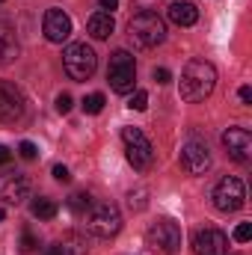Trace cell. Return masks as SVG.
Here are the masks:
<instances>
[{
	"mask_svg": "<svg viewBox=\"0 0 252 255\" xmlns=\"http://www.w3.org/2000/svg\"><path fill=\"white\" fill-rule=\"evenodd\" d=\"M214 86H217V68L205 60H190L178 80V95L187 104H199L214 92Z\"/></svg>",
	"mask_w": 252,
	"mask_h": 255,
	"instance_id": "cell-1",
	"label": "cell"
},
{
	"mask_svg": "<svg viewBox=\"0 0 252 255\" xmlns=\"http://www.w3.org/2000/svg\"><path fill=\"white\" fill-rule=\"evenodd\" d=\"M127 39L136 48H154L166 39V24L157 12H139L127 24Z\"/></svg>",
	"mask_w": 252,
	"mask_h": 255,
	"instance_id": "cell-2",
	"label": "cell"
},
{
	"mask_svg": "<svg viewBox=\"0 0 252 255\" xmlns=\"http://www.w3.org/2000/svg\"><path fill=\"white\" fill-rule=\"evenodd\" d=\"M83 220H86V232L92 238H113L122 229V214L113 202H92L86 208Z\"/></svg>",
	"mask_w": 252,
	"mask_h": 255,
	"instance_id": "cell-3",
	"label": "cell"
},
{
	"mask_svg": "<svg viewBox=\"0 0 252 255\" xmlns=\"http://www.w3.org/2000/svg\"><path fill=\"white\" fill-rule=\"evenodd\" d=\"M63 65L71 80H89L98 68V57L86 42H71L63 51Z\"/></svg>",
	"mask_w": 252,
	"mask_h": 255,
	"instance_id": "cell-4",
	"label": "cell"
},
{
	"mask_svg": "<svg viewBox=\"0 0 252 255\" xmlns=\"http://www.w3.org/2000/svg\"><path fill=\"white\" fill-rule=\"evenodd\" d=\"M145 244L154 250V253H163V255H172L181 250V229L172 223V220H157L148 226L145 232Z\"/></svg>",
	"mask_w": 252,
	"mask_h": 255,
	"instance_id": "cell-5",
	"label": "cell"
},
{
	"mask_svg": "<svg viewBox=\"0 0 252 255\" xmlns=\"http://www.w3.org/2000/svg\"><path fill=\"white\" fill-rule=\"evenodd\" d=\"M122 139H125V148H127V163L139 172H145L154 160V148L148 142V136L139 130V128H122Z\"/></svg>",
	"mask_w": 252,
	"mask_h": 255,
	"instance_id": "cell-6",
	"label": "cell"
},
{
	"mask_svg": "<svg viewBox=\"0 0 252 255\" xmlns=\"http://www.w3.org/2000/svg\"><path fill=\"white\" fill-rule=\"evenodd\" d=\"M107 80H110L113 92H119V95H125V92L133 89V83H136V63H133V57L127 51H116L110 57Z\"/></svg>",
	"mask_w": 252,
	"mask_h": 255,
	"instance_id": "cell-7",
	"label": "cell"
},
{
	"mask_svg": "<svg viewBox=\"0 0 252 255\" xmlns=\"http://www.w3.org/2000/svg\"><path fill=\"white\" fill-rule=\"evenodd\" d=\"M247 202V190H244V181L241 178H223L217 187H214V208L223 211V214H235L241 211Z\"/></svg>",
	"mask_w": 252,
	"mask_h": 255,
	"instance_id": "cell-8",
	"label": "cell"
},
{
	"mask_svg": "<svg viewBox=\"0 0 252 255\" xmlns=\"http://www.w3.org/2000/svg\"><path fill=\"white\" fill-rule=\"evenodd\" d=\"M193 253L196 255H229V238L226 232L205 226L193 232Z\"/></svg>",
	"mask_w": 252,
	"mask_h": 255,
	"instance_id": "cell-9",
	"label": "cell"
},
{
	"mask_svg": "<svg viewBox=\"0 0 252 255\" xmlns=\"http://www.w3.org/2000/svg\"><path fill=\"white\" fill-rule=\"evenodd\" d=\"M24 116V95L15 83L0 80V122L12 125Z\"/></svg>",
	"mask_w": 252,
	"mask_h": 255,
	"instance_id": "cell-10",
	"label": "cell"
},
{
	"mask_svg": "<svg viewBox=\"0 0 252 255\" xmlns=\"http://www.w3.org/2000/svg\"><path fill=\"white\" fill-rule=\"evenodd\" d=\"M223 148H226V154L232 157V160H238V163H247L252 154V136L247 128H229L226 133H223Z\"/></svg>",
	"mask_w": 252,
	"mask_h": 255,
	"instance_id": "cell-11",
	"label": "cell"
},
{
	"mask_svg": "<svg viewBox=\"0 0 252 255\" xmlns=\"http://www.w3.org/2000/svg\"><path fill=\"white\" fill-rule=\"evenodd\" d=\"M181 166L187 169L190 175H205L211 169V151L205 142L199 139H190L187 145L181 148Z\"/></svg>",
	"mask_w": 252,
	"mask_h": 255,
	"instance_id": "cell-12",
	"label": "cell"
},
{
	"mask_svg": "<svg viewBox=\"0 0 252 255\" xmlns=\"http://www.w3.org/2000/svg\"><path fill=\"white\" fill-rule=\"evenodd\" d=\"M30 196V178L21 172H6L0 175V199L6 205H21Z\"/></svg>",
	"mask_w": 252,
	"mask_h": 255,
	"instance_id": "cell-13",
	"label": "cell"
},
{
	"mask_svg": "<svg viewBox=\"0 0 252 255\" xmlns=\"http://www.w3.org/2000/svg\"><path fill=\"white\" fill-rule=\"evenodd\" d=\"M68 36H71V18L63 9H48L45 12V39L54 45H63Z\"/></svg>",
	"mask_w": 252,
	"mask_h": 255,
	"instance_id": "cell-14",
	"label": "cell"
},
{
	"mask_svg": "<svg viewBox=\"0 0 252 255\" xmlns=\"http://www.w3.org/2000/svg\"><path fill=\"white\" fill-rule=\"evenodd\" d=\"M169 21L178 24V27H193V24L199 21L196 3H190V0H175V3L169 6Z\"/></svg>",
	"mask_w": 252,
	"mask_h": 255,
	"instance_id": "cell-15",
	"label": "cell"
},
{
	"mask_svg": "<svg viewBox=\"0 0 252 255\" xmlns=\"http://www.w3.org/2000/svg\"><path fill=\"white\" fill-rule=\"evenodd\" d=\"M113 27H116V24H113V15H110V12H104V9H101V12H95V15H89V21H86L89 36H92V39H98V42H101V39H110V36H113Z\"/></svg>",
	"mask_w": 252,
	"mask_h": 255,
	"instance_id": "cell-16",
	"label": "cell"
},
{
	"mask_svg": "<svg viewBox=\"0 0 252 255\" xmlns=\"http://www.w3.org/2000/svg\"><path fill=\"white\" fill-rule=\"evenodd\" d=\"M30 211H33V217H36V220H54L60 208H57V202H54V199H36V202L30 205Z\"/></svg>",
	"mask_w": 252,
	"mask_h": 255,
	"instance_id": "cell-17",
	"label": "cell"
},
{
	"mask_svg": "<svg viewBox=\"0 0 252 255\" xmlns=\"http://www.w3.org/2000/svg\"><path fill=\"white\" fill-rule=\"evenodd\" d=\"M63 255H86V238L83 235H65L60 241Z\"/></svg>",
	"mask_w": 252,
	"mask_h": 255,
	"instance_id": "cell-18",
	"label": "cell"
},
{
	"mask_svg": "<svg viewBox=\"0 0 252 255\" xmlns=\"http://www.w3.org/2000/svg\"><path fill=\"white\" fill-rule=\"evenodd\" d=\"M15 57H18V42L9 33H0V65L12 63Z\"/></svg>",
	"mask_w": 252,
	"mask_h": 255,
	"instance_id": "cell-19",
	"label": "cell"
},
{
	"mask_svg": "<svg viewBox=\"0 0 252 255\" xmlns=\"http://www.w3.org/2000/svg\"><path fill=\"white\" fill-rule=\"evenodd\" d=\"M104 104H107V101H104V95H101V92H92V95H86V98H83V113L98 116V113L104 110Z\"/></svg>",
	"mask_w": 252,
	"mask_h": 255,
	"instance_id": "cell-20",
	"label": "cell"
},
{
	"mask_svg": "<svg viewBox=\"0 0 252 255\" xmlns=\"http://www.w3.org/2000/svg\"><path fill=\"white\" fill-rule=\"evenodd\" d=\"M89 205H92L89 193H74V196L68 199V211H71V214H86Z\"/></svg>",
	"mask_w": 252,
	"mask_h": 255,
	"instance_id": "cell-21",
	"label": "cell"
},
{
	"mask_svg": "<svg viewBox=\"0 0 252 255\" xmlns=\"http://www.w3.org/2000/svg\"><path fill=\"white\" fill-rule=\"evenodd\" d=\"M127 107H130V110H136V113H142V110L148 107V92H133V95H130V101H127Z\"/></svg>",
	"mask_w": 252,
	"mask_h": 255,
	"instance_id": "cell-22",
	"label": "cell"
},
{
	"mask_svg": "<svg viewBox=\"0 0 252 255\" xmlns=\"http://www.w3.org/2000/svg\"><path fill=\"white\" fill-rule=\"evenodd\" d=\"M232 238H235V244H247V241L252 238V226H250V223H241V226L235 229V235H232Z\"/></svg>",
	"mask_w": 252,
	"mask_h": 255,
	"instance_id": "cell-23",
	"label": "cell"
},
{
	"mask_svg": "<svg viewBox=\"0 0 252 255\" xmlns=\"http://www.w3.org/2000/svg\"><path fill=\"white\" fill-rule=\"evenodd\" d=\"M18 154H21L24 160H36V154H39V148H36V145H33L30 139H24V142L18 145Z\"/></svg>",
	"mask_w": 252,
	"mask_h": 255,
	"instance_id": "cell-24",
	"label": "cell"
},
{
	"mask_svg": "<svg viewBox=\"0 0 252 255\" xmlns=\"http://www.w3.org/2000/svg\"><path fill=\"white\" fill-rule=\"evenodd\" d=\"M68 110H71V95H68V92H63V95H57V113H68Z\"/></svg>",
	"mask_w": 252,
	"mask_h": 255,
	"instance_id": "cell-25",
	"label": "cell"
},
{
	"mask_svg": "<svg viewBox=\"0 0 252 255\" xmlns=\"http://www.w3.org/2000/svg\"><path fill=\"white\" fill-rule=\"evenodd\" d=\"M54 178H57L60 184H68V181H71V172L65 169L63 163H57V166H54Z\"/></svg>",
	"mask_w": 252,
	"mask_h": 255,
	"instance_id": "cell-26",
	"label": "cell"
},
{
	"mask_svg": "<svg viewBox=\"0 0 252 255\" xmlns=\"http://www.w3.org/2000/svg\"><path fill=\"white\" fill-rule=\"evenodd\" d=\"M36 250V238L30 235V232H24V238H21V253H33Z\"/></svg>",
	"mask_w": 252,
	"mask_h": 255,
	"instance_id": "cell-27",
	"label": "cell"
},
{
	"mask_svg": "<svg viewBox=\"0 0 252 255\" xmlns=\"http://www.w3.org/2000/svg\"><path fill=\"white\" fill-rule=\"evenodd\" d=\"M154 80H157V83H169V80H172L169 68H154Z\"/></svg>",
	"mask_w": 252,
	"mask_h": 255,
	"instance_id": "cell-28",
	"label": "cell"
},
{
	"mask_svg": "<svg viewBox=\"0 0 252 255\" xmlns=\"http://www.w3.org/2000/svg\"><path fill=\"white\" fill-rule=\"evenodd\" d=\"M238 95H241V101H244V104H252V89H250V86H241V92H238Z\"/></svg>",
	"mask_w": 252,
	"mask_h": 255,
	"instance_id": "cell-29",
	"label": "cell"
},
{
	"mask_svg": "<svg viewBox=\"0 0 252 255\" xmlns=\"http://www.w3.org/2000/svg\"><path fill=\"white\" fill-rule=\"evenodd\" d=\"M9 160H12V151H9L6 145H0V166H6Z\"/></svg>",
	"mask_w": 252,
	"mask_h": 255,
	"instance_id": "cell-30",
	"label": "cell"
},
{
	"mask_svg": "<svg viewBox=\"0 0 252 255\" xmlns=\"http://www.w3.org/2000/svg\"><path fill=\"white\" fill-rule=\"evenodd\" d=\"M119 6V0H101V9H116Z\"/></svg>",
	"mask_w": 252,
	"mask_h": 255,
	"instance_id": "cell-31",
	"label": "cell"
},
{
	"mask_svg": "<svg viewBox=\"0 0 252 255\" xmlns=\"http://www.w3.org/2000/svg\"><path fill=\"white\" fill-rule=\"evenodd\" d=\"M48 255H63V250H60V244H54V247H48Z\"/></svg>",
	"mask_w": 252,
	"mask_h": 255,
	"instance_id": "cell-32",
	"label": "cell"
},
{
	"mask_svg": "<svg viewBox=\"0 0 252 255\" xmlns=\"http://www.w3.org/2000/svg\"><path fill=\"white\" fill-rule=\"evenodd\" d=\"M3 217H6V214H3V211H0V223H3Z\"/></svg>",
	"mask_w": 252,
	"mask_h": 255,
	"instance_id": "cell-33",
	"label": "cell"
},
{
	"mask_svg": "<svg viewBox=\"0 0 252 255\" xmlns=\"http://www.w3.org/2000/svg\"><path fill=\"white\" fill-rule=\"evenodd\" d=\"M229 255H235V253H229Z\"/></svg>",
	"mask_w": 252,
	"mask_h": 255,
	"instance_id": "cell-34",
	"label": "cell"
},
{
	"mask_svg": "<svg viewBox=\"0 0 252 255\" xmlns=\"http://www.w3.org/2000/svg\"><path fill=\"white\" fill-rule=\"evenodd\" d=\"M0 3H3V0H0Z\"/></svg>",
	"mask_w": 252,
	"mask_h": 255,
	"instance_id": "cell-35",
	"label": "cell"
}]
</instances>
